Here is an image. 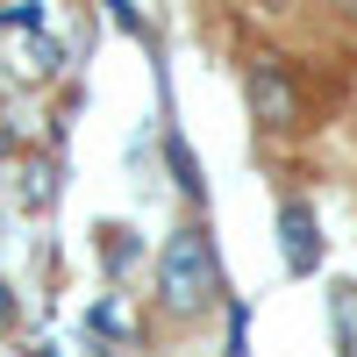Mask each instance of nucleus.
Returning <instances> with one entry per match:
<instances>
[{"label":"nucleus","mask_w":357,"mask_h":357,"mask_svg":"<svg viewBox=\"0 0 357 357\" xmlns=\"http://www.w3.org/2000/svg\"><path fill=\"white\" fill-rule=\"evenodd\" d=\"M243 100H250V122L279 129V136L307 129V100H301V79H293V65H286V57H272V50H257L250 65H243Z\"/></svg>","instance_id":"obj_2"},{"label":"nucleus","mask_w":357,"mask_h":357,"mask_svg":"<svg viewBox=\"0 0 357 357\" xmlns=\"http://www.w3.org/2000/svg\"><path fill=\"white\" fill-rule=\"evenodd\" d=\"M229 307L222 293V250H215V229L207 222H178L158 250V314L172 329H186V321Z\"/></svg>","instance_id":"obj_1"},{"label":"nucleus","mask_w":357,"mask_h":357,"mask_svg":"<svg viewBox=\"0 0 357 357\" xmlns=\"http://www.w3.org/2000/svg\"><path fill=\"white\" fill-rule=\"evenodd\" d=\"M100 8H107V15H114V22H122V29H129V36H143V15H136V8H129V0H100Z\"/></svg>","instance_id":"obj_10"},{"label":"nucleus","mask_w":357,"mask_h":357,"mask_svg":"<svg viewBox=\"0 0 357 357\" xmlns=\"http://www.w3.org/2000/svg\"><path fill=\"white\" fill-rule=\"evenodd\" d=\"M243 350H250V307L229 301V357H243Z\"/></svg>","instance_id":"obj_8"},{"label":"nucleus","mask_w":357,"mask_h":357,"mask_svg":"<svg viewBox=\"0 0 357 357\" xmlns=\"http://www.w3.org/2000/svg\"><path fill=\"white\" fill-rule=\"evenodd\" d=\"M343 15H357V0H350V8H343Z\"/></svg>","instance_id":"obj_12"},{"label":"nucleus","mask_w":357,"mask_h":357,"mask_svg":"<svg viewBox=\"0 0 357 357\" xmlns=\"http://www.w3.org/2000/svg\"><path fill=\"white\" fill-rule=\"evenodd\" d=\"M165 165H172V178H178V193H186V200H207V178H200V165H193V151H186V136H178V129H165Z\"/></svg>","instance_id":"obj_5"},{"label":"nucleus","mask_w":357,"mask_h":357,"mask_svg":"<svg viewBox=\"0 0 357 357\" xmlns=\"http://www.w3.org/2000/svg\"><path fill=\"white\" fill-rule=\"evenodd\" d=\"M329 336H336V357H357V279L329 286Z\"/></svg>","instance_id":"obj_4"},{"label":"nucleus","mask_w":357,"mask_h":357,"mask_svg":"<svg viewBox=\"0 0 357 357\" xmlns=\"http://www.w3.org/2000/svg\"><path fill=\"white\" fill-rule=\"evenodd\" d=\"M279 243H286V272H293V279H307L314 264H321V222H314V200H301V193L279 200Z\"/></svg>","instance_id":"obj_3"},{"label":"nucleus","mask_w":357,"mask_h":357,"mask_svg":"<svg viewBox=\"0 0 357 357\" xmlns=\"http://www.w3.org/2000/svg\"><path fill=\"white\" fill-rule=\"evenodd\" d=\"M36 22H43L36 0H15V8H0V36H8V29H36Z\"/></svg>","instance_id":"obj_9"},{"label":"nucleus","mask_w":357,"mask_h":357,"mask_svg":"<svg viewBox=\"0 0 357 357\" xmlns=\"http://www.w3.org/2000/svg\"><path fill=\"white\" fill-rule=\"evenodd\" d=\"M100 250H107V279H122L129 264H136V229L107 222V229H100Z\"/></svg>","instance_id":"obj_7"},{"label":"nucleus","mask_w":357,"mask_h":357,"mask_svg":"<svg viewBox=\"0 0 357 357\" xmlns=\"http://www.w3.org/2000/svg\"><path fill=\"white\" fill-rule=\"evenodd\" d=\"M22 72H29V79L65 72V43H57V36H29V50H22Z\"/></svg>","instance_id":"obj_6"},{"label":"nucleus","mask_w":357,"mask_h":357,"mask_svg":"<svg viewBox=\"0 0 357 357\" xmlns=\"http://www.w3.org/2000/svg\"><path fill=\"white\" fill-rule=\"evenodd\" d=\"M0 329H15V293L0 286Z\"/></svg>","instance_id":"obj_11"}]
</instances>
